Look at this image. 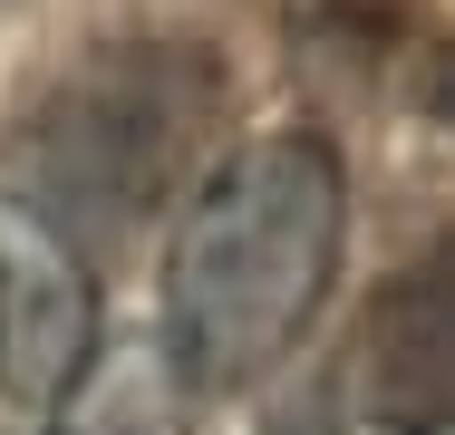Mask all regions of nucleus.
<instances>
[{
    "mask_svg": "<svg viewBox=\"0 0 455 435\" xmlns=\"http://www.w3.org/2000/svg\"><path fill=\"white\" fill-rule=\"evenodd\" d=\"M349 242V165L320 126H262L223 146L184 194L165 281H156V339L194 397L262 387L310 339Z\"/></svg>",
    "mask_w": 455,
    "mask_h": 435,
    "instance_id": "nucleus-1",
    "label": "nucleus"
},
{
    "mask_svg": "<svg viewBox=\"0 0 455 435\" xmlns=\"http://www.w3.org/2000/svg\"><path fill=\"white\" fill-rule=\"evenodd\" d=\"M223 97L233 68L194 39H116L88 59V78L59 97L49 116V174L68 184V203H88L107 223L156 213L165 194H194L204 165L223 155Z\"/></svg>",
    "mask_w": 455,
    "mask_h": 435,
    "instance_id": "nucleus-2",
    "label": "nucleus"
},
{
    "mask_svg": "<svg viewBox=\"0 0 455 435\" xmlns=\"http://www.w3.org/2000/svg\"><path fill=\"white\" fill-rule=\"evenodd\" d=\"M320 397L359 435H455V242L397 261L368 290Z\"/></svg>",
    "mask_w": 455,
    "mask_h": 435,
    "instance_id": "nucleus-3",
    "label": "nucleus"
},
{
    "mask_svg": "<svg viewBox=\"0 0 455 435\" xmlns=\"http://www.w3.org/2000/svg\"><path fill=\"white\" fill-rule=\"evenodd\" d=\"M97 358V281L78 242L0 194V397L49 407L78 368Z\"/></svg>",
    "mask_w": 455,
    "mask_h": 435,
    "instance_id": "nucleus-4",
    "label": "nucleus"
},
{
    "mask_svg": "<svg viewBox=\"0 0 455 435\" xmlns=\"http://www.w3.org/2000/svg\"><path fill=\"white\" fill-rule=\"evenodd\" d=\"M39 435H194V387L175 377L165 339H97V358L39 407Z\"/></svg>",
    "mask_w": 455,
    "mask_h": 435,
    "instance_id": "nucleus-5",
    "label": "nucleus"
},
{
    "mask_svg": "<svg viewBox=\"0 0 455 435\" xmlns=\"http://www.w3.org/2000/svg\"><path fill=\"white\" fill-rule=\"evenodd\" d=\"M427 107H436V116L455 126V39L436 49V68H427Z\"/></svg>",
    "mask_w": 455,
    "mask_h": 435,
    "instance_id": "nucleus-6",
    "label": "nucleus"
}]
</instances>
